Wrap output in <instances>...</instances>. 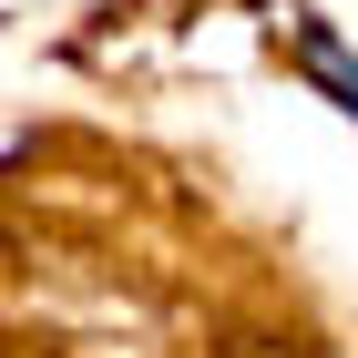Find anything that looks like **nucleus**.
Wrapping results in <instances>:
<instances>
[{"instance_id": "1", "label": "nucleus", "mask_w": 358, "mask_h": 358, "mask_svg": "<svg viewBox=\"0 0 358 358\" xmlns=\"http://www.w3.org/2000/svg\"><path fill=\"white\" fill-rule=\"evenodd\" d=\"M287 52H297V72H307V83H317V92H328V103L358 123V62L338 52V41H328L317 21H307V10H287Z\"/></svg>"}]
</instances>
